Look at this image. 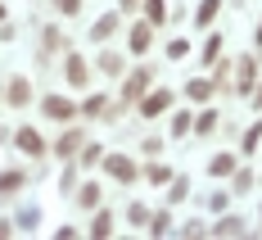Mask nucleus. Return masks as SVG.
Returning a JSON list of instances; mask_svg holds the SVG:
<instances>
[{"label": "nucleus", "instance_id": "obj_23", "mask_svg": "<svg viewBox=\"0 0 262 240\" xmlns=\"http://www.w3.org/2000/svg\"><path fill=\"white\" fill-rule=\"evenodd\" d=\"M100 68H104V73H108V77H118V73H122V54H100Z\"/></svg>", "mask_w": 262, "mask_h": 240}, {"label": "nucleus", "instance_id": "obj_14", "mask_svg": "<svg viewBox=\"0 0 262 240\" xmlns=\"http://www.w3.org/2000/svg\"><path fill=\"white\" fill-rule=\"evenodd\" d=\"M77 204H81V209H100V186H95V182L77 186Z\"/></svg>", "mask_w": 262, "mask_h": 240}, {"label": "nucleus", "instance_id": "obj_10", "mask_svg": "<svg viewBox=\"0 0 262 240\" xmlns=\"http://www.w3.org/2000/svg\"><path fill=\"white\" fill-rule=\"evenodd\" d=\"M5 100H9V105H27V100H32V86H27L23 77H9V91H5Z\"/></svg>", "mask_w": 262, "mask_h": 240}, {"label": "nucleus", "instance_id": "obj_31", "mask_svg": "<svg viewBox=\"0 0 262 240\" xmlns=\"http://www.w3.org/2000/svg\"><path fill=\"white\" fill-rule=\"evenodd\" d=\"M127 217L136 222V227H145V222H149V209H145V204H131V209H127Z\"/></svg>", "mask_w": 262, "mask_h": 240}, {"label": "nucleus", "instance_id": "obj_20", "mask_svg": "<svg viewBox=\"0 0 262 240\" xmlns=\"http://www.w3.org/2000/svg\"><path fill=\"white\" fill-rule=\"evenodd\" d=\"M217 9H222V0H204V5H199V9H194V18H199V23L208 27L212 18H217Z\"/></svg>", "mask_w": 262, "mask_h": 240}, {"label": "nucleus", "instance_id": "obj_30", "mask_svg": "<svg viewBox=\"0 0 262 240\" xmlns=\"http://www.w3.org/2000/svg\"><path fill=\"white\" fill-rule=\"evenodd\" d=\"M145 177H149L154 186H163V182H172V172H167L163 163H154V168H145Z\"/></svg>", "mask_w": 262, "mask_h": 240}, {"label": "nucleus", "instance_id": "obj_9", "mask_svg": "<svg viewBox=\"0 0 262 240\" xmlns=\"http://www.w3.org/2000/svg\"><path fill=\"white\" fill-rule=\"evenodd\" d=\"M77 150H81V132H63V136H59V145H54L59 159H73Z\"/></svg>", "mask_w": 262, "mask_h": 240}, {"label": "nucleus", "instance_id": "obj_13", "mask_svg": "<svg viewBox=\"0 0 262 240\" xmlns=\"http://www.w3.org/2000/svg\"><path fill=\"white\" fill-rule=\"evenodd\" d=\"M208 172H212V177H231V172H235V159H231V154H212Z\"/></svg>", "mask_w": 262, "mask_h": 240}, {"label": "nucleus", "instance_id": "obj_28", "mask_svg": "<svg viewBox=\"0 0 262 240\" xmlns=\"http://www.w3.org/2000/svg\"><path fill=\"white\" fill-rule=\"evenodd\" d=\"M54 9H59L63 18H77V14H81V0H54Z\"/></svg>", "mask_w": 262, "mask_h": 240}, {"label": "nucleus", "instance_id": "obj_37", "mask_svg": "<svg viewBox=\"0 0 262 240\" xmlns=\"http://www.w3.org/2000/svg\"><path fill=\"white\" fill-rule=\"evenodd\" d=\"M136 5H140V0H122V9H136Z\"/></svg>", "mask_w": 262, "mask_h": 240}, {"label": "nucleus", "instance_id": "obj_26", "mask_svg": "<svg viewBox=\"0 0 262 240\" xmlns=\"http://www.w3.org/2000/svg\"><path fill=\"white\" fill-rule=\"evenodd\" d=\"M167 213H149V236H167Z\"/></svg>", "mask_w": 262, "mask_h": 240}, {"label": "nucleus", "instance_id": "obj_29", "mask_svg": "<svg viewBox=\"0 0 262 240\" xmlns=\"http://www.w3.org/2000/svg\"><path fill=\"white\" fill-rule=\"evenodd\" d=\"M100 154H104L100 145H81V168H95V163H100Z\"/></svg>", "mask_w": 262, "mask_h": 240}, {"label": "nucleus", "instance_id": "obj_18", "mask_svg": "<svg viewBox=\"0 0 262 240\" xmlns=\"http://www.w3.org/2000/svg\"><path fill=\"white\" fill-rule=\"evenodd\" d=\"M18 186H27L23 172H0V195H14Z\"/></svg>", "mask_w": 262, "mask_h": 240}, {"label": "nucleus", "instance_id": "obj_25", "mask_svg": "<svg viewBox=\"0 0 262 240\" xmlns=\"http://www.w3.org/2000/svg\"><path fill=\"white\" fill-rule=\"evenodd\" d=\"M185 195H190V182H185V177H172V190H167V199L177 204V199H185Z\"/></svg>", "mask_w": 262, "mask_h": 240}, {"label": "nucleus", "instance_id": "obj_11", "mask_svg": "<svg viewBox=\"0 0 262 240\" xmlns=\"http://www.w3.org/2000/svg\"><path fill=\"white\" fill-rule=\"evenodd\" d=\"M113 32H118V14H104V18H100V23L91 27V41H108V36H113Z\"/></svg>", "mask_w": 262, "mask_h": 240}, {"label": "nucleus", "instance_id": "obj_27", "mask_svg": "<svg viewBox=\"0 0 262 240\" xmlns=\"http://www.w3.org/2000/svg\"><path fill=\"white\" fill-rule=\"evenodd\" d=\"M185 54H190V41H185V36L167 41V59H185Z\"/></svg>", "mask_w": 262, "mask_h": 240}, {"label": "nucleus", "instance_id": "obj_22", "mask_svg": "<svg viewBox=\"0 0 262 240\" xmlns=\"http://www.w3.org/2000/svg\"><path fill=\"white\" fill-rule=\"evenodd\" d=\"M190 118H194V113H172V136H185V132H194V123H190Z\"/></svg>", "mask_w": 262, "mask_h": 240}, {"label": "nucleus", "instance_id": "obj_17", "mask_svg": "<svg viewBox=\"0 0 262 240\" xmlns=\"http://www.w3.org/2000/svg\"><path fill=\"white\" fill-rule=\"evenodd\" d=\"M212 236H244V222H239V217H222V222L212 227Z\"/></svg>", "mask_w": 262, "mask_h": 240}, {"label": "nucleus", "instance_id": "obj_38", "mask_svg": "<svg viewBox=\"0 0 262 240\" xmlns=\"http://www.w3.org/2000/svg\"><path fill=\"white\" fill-rule=\"evenodd\" d=\"M0 18H5V5H0Z\"/></svg>", "mask_w": 262, "mask_h": 240}, {"label": "nucleus", "instance_id": "obj_7", "mask_svg": "<svg viewBox=\"0 0 262 240\" xmlns=\"http://www.w3.org/2000/svg\"><path fill=\"white\" fill-rule=\"evenodd\" d=\"M108 172H113V177H118V182H136V163L127 159V154H108Z\"/></svg>", "mask_w": 262, "mask_h": 240}, {"label": "nucleus", "instance_id": "obj_4", "mask_svg": "<svg viewBox=\"0 0 262 240\" xmlns=\"http://www.w3.org/2000/svg\"><path fill=\"white\" fill-rule=\"evenodd\" d=\"M253 82H258V64H253V54H244V59H239V82H235V91H239V95H253Z\"/></svg>", "mask_w": 262, "mask_h": 240}, {"label": "nucleus", "instance_id": "obj_8", "mask_svg": "<svg viewBox=\"0 0 262 240\" xmlns=\"http://www.w3.org/2000/svg\"><path fill=\"white\" fill-rule=\"evenodd\" d=\"M63 73H68V82H73V86H86V77H91V68H86V59H81V54H68Z\"/></svg>", "mask_w": 262, "mask_h": 240}, {"label": "nucleus", "instance_id": "obj_15", "mask_svg": "<svg viewBox=\"0 0 262 240\" xmlns=\"http://www.w3.org/2000/svg\"><path fill=\"white\" fill-rule=\"evenodd\" d=\"M81 113H86V118H100V113H113V105H108L104 95H91V100L81 105Z\"/></svg>", "mask_w": 262, "mask_h": 240}, {"label": "nucleus", "instance_id": "obj_5", "mask_svg": "<svg viewBox=\"0 0 262 240\" xmlns=\"http://www.w3.org/2000/svg\"><path fill=\"white\" fill-rule=\"evenodd\" d=\"M149 82H154V68L145 64V68H136V73L127 77V91H122V95H127V100H140V91H145Z\"/></svg>", "mask_w": 262, "mask_h": 240}, {"label": "nucleus", "instance_id": "obj_34", "mask_svg": "<svg viewBox=\"0 0 262 240\" xmlns=\"http://www.w3.org/2000/svg\"><path fill=\"white\" fill-rule=\"evenodd\" d=\"M36 222H41V213H36V209H27V213L18 217V227H23V231H32V227H36Z\"/></svg>", "mask_w": 262, "mask_h": 240}, {"label": "nucleus", "instance_id": "obj_16", "mask_svg": "<svg viewBox=\"0 0 262 240\" xmlns=\"http://www.w3.org/2000/svg\"><path fill=\"white\" fill-rule=\"evenodd\" d=\"M113 231V213L108 209H95V222H91V236H108Z\"/></svg>", "mask_w": 262, "mask_h": 240}, {"label": "nucleus", "instance_id": "obj_19", "mask_svg": "<svg viewBox=\"0 0 262 240\" xmlns=\"http://www.w3.org/2000/svg\"><path fill=\"white\" fill-rule=\"evenodd\" d=\"M212 127H217V109H204V113H194V132H199V136H208Z\"/></svg>", "mask_w": 262, "mask_h": 240}, {"label": "nucleus", "instance_id": "obj_3", "mask_svg": "<svg viewBox=\"0 0 262 240\" xmlns=\"http://www.w3.org/2000/svg\"><path fill=\"white\" fill-rule=\"evenodd\" d=\"M14 141H18V150H23V154H32V159H41V154H46V141L32 132V127H18V132H14Z\"/></svg>", "mask_w": 262, "mask_h": 240}, {"label": "nucleus", "instance_id": "obj_21", "mask_svg": "<svg viewBox=\"0 0 262 240\" xmlns=\"http://www.w3.org/2000/svg\"><path fill=\"white\" fill-rule=\"evenodd\" d=\"M145 18H149V23H163V18H167V5H163V0H145Z\"/></svg>", "mask_w": 262, "mask_h": 240}, {"label": "nucleus", "instance_id": "obj_35", "mask_svg": "<svg viewBox=\"0 0 262 240\" xmlns=\"http://www.w3.org/2000/svg\"><path fill=\"white\" fill-rule=\"evenodd\" d=\"M253 186V172H249V168H244V172H235V190H249Z\"/></svg>", "mask_w": 262, "mask_h": 240}, {"label": "nucleus", "instance_id": "obj_36", "mask_svg": "<svg viewBox=\"0 0 262 240\" xmlns=\"http://www.w3.org/2000/svg\"><path fill=\"white\" fill-rule=\"evenodd\" d=\"M253 105H258V109H262V86H258V91H253Z\"/></svg>", "mask_w": 262, "mask_h": 240}, {"label": "nucleus", "instance_id": "obj_33", "mask_svg": "<svg viewBox=\"0 0 262 240\" xmlns=\"http://www.w3.org/2000/svg\"><path fill=\"white\" fill-rule=\"evenodd\" d=\"M59 46H63V36H59L54 27H46V54H54V50H59Z\"/></svg>", "mask_w": 262, "mask_h": 240}, {"label": "nucleus", "instance_id": "obj_24", "mask_svg": "<svg viewBox=\"0 0 262 240\" xmlns=\"http://www.w3.org/2000/svg\"><path fill=\"white\" fill-rule=\"evenodd\" d=\"M217 54H222V36L212 32L208 41H204V64H217Z\"/></svg>", "mask_w": 262, "mask_h": 240}, {"label": "nucleus", "instance_id": "obj_6", "mask_svg": "<svg viewBox=\"0 0 262 240\" xmlns=\"http://www.w3.org/2000/svg\"><path fill=\"white\" fill-rule=\"evenodd\" d=\"M167 105H172V91H154V95H145V100H140V118H158Z\"/></svg>", "mask_w": 262, "mask_h": 240}, {"label": "nucleus", "instance_id": "obj_12", "mask_svg": "<svg viewBox=\"0 0 262 240\" xmlns=\"http://www.w3.org/2000/svg\"><path fill=\"white\" fill-rule=\"evenodd\" d=\"M212 91H217V82H208V77H194L190 86H185V95H190V100H208Z\"/></svg>", "mask_w": 262, "mask_h": 240}, {"label": "nucleus", "instance_id": "obj_1", "mask_svg": "<svg viewBox=\"0 0 262 240\" xmlns=\"http://www.w3.org/2000/svg\"><path fill=\"white\" fill-rule=\"evenodd\" d=\"M41 113H46V118H54V123H73L81 109L73 105V100H63V95H46V100H41Z\"/></svg>", "mask_w": 262, "mask_h": 240}, {"label": "nucleus", "instance_id": "obj_2", "mask_svg": "<svg viewBox=\"0 0 262 240\" xmlns=\"http://www.w3.org/2000/svg\"><path fill=\"white\" fill-rule=\"evenodd\" d=\"M149 46H154V23L145 18V23H136V27H131V46H127V50H131V54H145Z\"/></svg>", "mask_w": 262, "mask_h": 240}, {"label": "nucleus", "instance_id": "obj_32", "mask_svg": "<svg viewBox=\"0 0 262 240\" xmlns=\"http://www.w3.org/2000/svg\"><path fill=\"white\" fill-rule=\"evenodd\" d=\"M258 136H262V123H253V127L244 132V150H249V154H253V145H258Z\"/></svg>", "mask_w": 262, "mask_h": 240}]
</instances>
